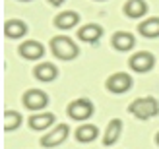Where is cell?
I'll return each mask as SVG.
<instances>
[{"label": "cell", "mask_w": 159, "mask_h": 149, "mask_svg": "<svg viewBox=\"0 0 159 149\" xmlns=\"http://www.w3.org/2000/svg\"><path fill=\"white\" fill-rule=\"evenodd\" d=\"M51 50H52L54 56L60 58V60H74L78 54H80L78 45L70 37H66V35L52 37L51 39Z\"/></svg>", "instance_id": "6da1fadb"}, {"label": "cell", "mask_w": 159, "mask_h": 149, "mask_svg": "<svg viewBox=\"0 0 159 149\" xmlns=\"http://www.w3.org/2000/svg\"><path fill=\"white\" fill-rule=\"evenodd\" d=\"M101 35H103V27L97 25V23H87V25H84L78 31V37L85 43H97Z\"/></svg>", "instance_id": "7c38bea8"}, {"label": "cell", "mask_w": 159, "mask_h": 149, "mask_svg": "<svg viewBox=\"0 0 159 149\" xmlns=\"http://www.w3.org/2000/svg\"><path fill=\"white\" fill-rule=\"evenodd\" d=\"M93 114V103L89 99H76L68 105V116L74 120H87Z\"/></svg>", "instance_id": "277c9868"}, {"label": "cell", "mask_w": 159, "mask_h": 149, "mask_svg": "<svg viewBox=\"0 0 159 149\" xmlns=\"http://www.w3.org/2000/svg\"><path fill=\"white\" fill-rule=\"evenodd\" d=\"M33 76L39 81H52V80H57L58 70H57L54 64H51V62H43V64H39L33 70Z\"/></svg>", "instance_id": "5bb4252c"}, {"label": "cell", "mask_w": 159, "mask_h": 149, "mask_svg": "<svg viewBox=\"0 0 159 149\" xmlns=\"http://www.w3.org/2000/svg\"><path fill=\"white\" fill-rule=\"evenodd\" d=\"M20 54L25 60H39L45 54V46L39 41H23L20 45Z\"/></svg>", "instance_id": "ba28073f"}, {"label": "cell", "mask_w": 159, "mask_h": 149, "mask_svg": "<svg viewBox=\"0 0 159 149\" xmlns=\"http://www.w3.org/2000/svg\"><path fill=\"white\" fill-rule=\"evenodd\" d=\"M153 64H155V58H153V54L148 52V50H142V52L132 54L130 60H128V66L134 70V72H140V74L149 72V70L153 68Z\"/></svg>", "instance_id": "8992f818"}, {"label": "cell", "mask_w": 159, "mask_h": 149, "mask_svg": "<svg viewBox=\"0 0 159 149\" xmlns=\"http://www.w3.org/2000/svg\"><path fill=\"white\" fill-rule=\"evenodd\" d=\"M130 87H132V77L126 74V72H116V74H113V76L107 77V89L111 93L120 95V93L130 91Z\"/></svg>", "instance_id": "5b68a950"}, {"label": "cell", "mask_w": 159, "mask_h": 149, "mask_svg": "<svg viewBox=\"0 0 159 149\" xmlns=\"http://www.w3.org/2000/svg\"><path fill=\"white\" fill-rule=\"evenodd\" d=\"M21 101H23V105H25V108L35 112V111H43V108L49 105V95L41 89H27L23 93Z\"/></svg>", "instance_id": "3957f363"}, {"label": "cell", "mask_w": 159, "mask_h": 149, "mask_svg": "<svg viewBox=\"0 0 159 149\" xmlns=\"http://www.w3.org/2000/svg\"><path fill=\"white\" fill-rule=\"evenodd\" d=\"M27 33V25L21 20H8L4 23V35L8 39H21Z\"/></svg>", "instance_id": "30bf717a"}, {"label": "cell", "mask_w": 159, "mask_h": 149, "mask_svg": "<svg viewBox=\"0 0 159 149\" xmlns=\"http://www.w3.org/2000/svg\"><path fill=\"white\" fill-rule=\"evenodd\" d=\"M21 2H29V0H21Z\"/></svg>", "instance_id": "7402d4cb"}, {"label": "cell", "mask_w": 159, "mask_h": 149, "mask_svg": "<svg viewBox=\"0 0 159 149\" xmlns=\"http://www.w3.org/2000/svg\"><path fill=\"white\" fill-rule=\"evenodd\" d=\"M76 23H80V14L72 12V10H66L54 18V25L58 29H72Z\"/></svg>", "instance_id": "9a60e30c"}, {"label": "cell", "mask_w": 159, "mask_h": 149, "mask_svg": "<svg viewBox=\"0 0 159 149\" xmlns=\"http://www.w3.org/2000/svg\"><path fill=\"white\" fill-rule=\"evenodd\" d=\"M66 138H68V126L66 124H58L54 130H51L49 134H45L41 138V145L43 147H57L62 142H66Z\"/></svg>", "instance_id": "52a82bcc"}, {"label": "cell", "mask_w": 159, "mask_h": 149, "mask_svg": "<svg viewBox=\"0 0 159 149\" xmlns=\"http://www.w3.org/2000/svg\"><path fill=\"white\" fill-rule=\"evenodd\" d=\"M138 31H140V35H144L148 39L159 37V18H149L146 21H142L138 25Z\"/></svg>", "instance_id": "ac0fdd59"}, {"label": "cell", "mask_w": 159, "mask_h": 149, "mask_svg": "<svg viewBox=\"0 0 159 149\" xmlns=\"http://www.w3.org/2000/svg\"><path fill=\"white\" fill-rule=\"evenodd\" d=\"M155 142H157V145H159V132H157V136H155Z\"/></svg>", "instance_id": "44dd1931"}, {"label": "cell", "mask_w": 159, "mask_h": 149, "mask_svg": "<svg viewBox=\"0 0 159 149\" xmlns=\"http://www.w3.org/2000/svg\"><path fill=\"white\" fill-rule=\"evenodd\" d=\"M111 43H113V46L116 50L120 52H126L134 49V45H136V39H134L132 33H128V31H116V33L111 37Z\"/></svg>", "instance_id": "9c48e42d"}, {"label": "cell", "mask_w": 159, "mask_h": 149, "mask_svg": "<svg viewBox=\"0 0 159 149\" xmlns=\"http://www.w3.org/2000/svg\"><path fill=\"white\" fill-rule=\"evenodd\" d=\"M120 132H122V120L120 118H113V120L109 122V126H107L105 136H103V143H105L107 147L109 145H115L116 139L120 138Z\"/></svg>", "instance_id": "4fadbf2b"}, {"label": "cell", "mask_w": 159, "mask_h": 149, "mask_svg": "<svg viewBox=\"0 0 159 149\" xmlns=\"http://www.w3.org/2000/svg\"><path fill=\"white\" fill-rule=\"evenodd\" d=\"M54 124V114L52 112H39V114H33L29 118V128L31 130H37V132H43L49 126Z\"/></svg>", "instance_id": "8fae6325"}, {"label": "cell", "mask_w": 159, "mask_h": 149, "mask_svg": "<svg viewBox=\"0 0 159 149\" xmlns=\"http://www.w3.org/2000/svg\"><path fill=\"white\" fill-rule=\"evenodd\" d=\"M20 124H21V114L18 111H6L4 112V130L6 132L20 128Z\"/></svg>", "instance_id": "d6986e66"}, {"label": "cell", "mask_w": 159, "mask_h": 149, "mask_svg": "<svg viewBox=\"0 0 159 149\" xmlns=\"http://www.w3.org/2000/svg\"><path fill=\"white\" fill-rule=\"evenodd\" d=\"M128 112L140 120H149L159 112V103L155 97H140L128 105Z\"/></svg>", "instance_id": "7a4b0ae2"}, {"label": "cell", "mask_w": 159, "mask_h": 149, "mask_svg": "<svg viewBox=\"0 0 159 149\" xmlns=\"http://www.w3.org/2000/svg\"><path fill=\"white\" fill-rule=\"evenodd\" d=\"M97 136H99V130H97V126H93V124H84V126H80L76 130V139L80 143H89Z\"/></svg>", "instance_id": "e0dca14e"}, {"label": "cell", "mask_w": 159, "mask_h": 149, "mask_svg": "<svg viewBox=\"0 0 159 149\" xmlns=\"http://www.w3.org/2000/svg\"><path fill=\"white\" fill-rule=\"evenodd\" d=\"M146 12H148L146 0H128V2L124 4V14L132 20H138L142 15H146Z\"/></svg>", "instance_id": "2e32d148"}, {"label": "cell", "mask_w": 159, "mask_h": 149, "mask_svg": "<svg viewBox=\"0 0 159 149\" xmlns=\"http://www.w3.org/2000/svg\"><path fill=\"white\" fill-rule=\"evenodd\" d=\"M49 2H51L52 6H60L62 2H64V0H49Z\"/></svg>", "instance_id": "ffe728a7"}]
</instances>
